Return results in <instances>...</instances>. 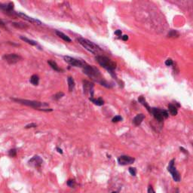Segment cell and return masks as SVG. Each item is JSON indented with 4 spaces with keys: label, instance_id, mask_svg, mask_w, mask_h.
Returning a JSON list of instances; mask_svg holds the SVG:
<instances>
[{
    "label": "cell",
    "instance_id": "obj_1",
    "mask_svg": "<svg viewBox=\"0 0 193 193\" xmlns=\"http://www.w3.org/2000/svg\"><path fill=\"white\" fill-rule=\"evenodd\" d=\"M82 70H83L84 73L87 75L88 77L91 78V79L94 80L95 82L100 83L103 86L109 88H112V85H110V83L107 82V81L104 80L103 76H101V73L99 71V70L94 67V66H90L85 63L84 67H82Z\"/></svg>",
    "mask_w": 193,
    "mask_h": 193
},
{
    "label": "cell",
    "instance_id": "obj_2",
    "mask_svg": "<svg viewBox=\"0 0 193 193\" xmlns=\"http://www.w3.org/2000/svg\"><path fill=\"white\" fill-rule=\"evenodd\" d=\"M11 100L14 101V102L17 103V104H22V105L26 106V107H32V108L35 109V110H40V111L51 112L53 110L52 109L48 108L49 107V105L48 104H46V103H42L35 101H29V100L19 99V98H11Z\"/></svg>",
    "mask_w": 193,
    "mask_h": 193
},
{
    "label": "cell",
    "instance_id": "obj_3",
    "mask_svg": "<svg viewBox=\"0 0 193 193\" xmlns=\"http://www.w3.org/2000/svg\"><path fill=\"white\" fill-rule=\"evenodd\" d=\"M95 60L98 61V63H99L101 67H103L104 69L108 70L113 77L116 79V74L114 73V70L116 69V63L114 61H113L109 57L103 55H97L95 57Z\"/></svg>",
    "mask_w": 193,
    "mask_h": 193
},
{
    "label": "cell",
    "instance_id": "obj_4",
    "mask_svg": "<svg viewBox=\"0 0 193 193\" xmlns=\"http://www.w3.org/2000/svg\"><path fill=\"white\" fill-rule=\"evenodd\" d=\"M77 42H79V43L83 47V48H85L87 51L92 53V54H96V55L102 51L101 48H100L97 44L91 42V41L88 40V39H85V38H82V37L78 38Z\"/></svg>",
    "mask_w": 193,
    "mask_h": 193
},
{
    "label": "cell",
    "instance_id": "obj_5",
    "mask_svg": "<svg viewBox=\"0 0 193 193\" xmlns=\"http://www.w3.org/2000/svg\"><path fill=\"white\" fill-rule=\"evenodd\" d=\"M151 114L154 116L155 119L159 122H162L164 119H167L169 116L167 111L159 108H151Z\"/></svg>",
    "mask_w": 193,
    "mask_h": 193
},
{
    "label": "cell",
    "instance_id": "obj_6",
    "mask_svg": "<svg viewBox=\"0 0 193 193\" xmlns=\"http://www.w3.org/2000/svg\"><path fill=\"white\" fill-rule=\"evenodd\" d=\"M174 163H175L174 158L171 159V160L170 161L168 166H167V171L170 173L172 178H173V179L175 181V182H180L181 180V176H180V174H179V171L176 170V167H175Z\"/></svg>",
    "mask_w": 193,
    "mask_h": 193
},
{
    "label": "cell",
    "instance_id": "obj_7",
    "mask_svg": "<svg viewBox=\"0 0 193 193\" xmlns=\"http://www.w3.org/2000/svg\"><path fill=\"white\" fill-rule=\"evenodd\" d=\"M14 2H10L8 3H0V10L5 14L9 16L16 15V12L14 11Z\"/></svg>",
    "mask_w": 193,
    "mask_h": 193
},
{
    "label": "cell",
    "instance_id": "obj_8",
    "mask_svg": "<svg viewBox=\"0 0 193 193\" xmlns=\"http://www.w3.org/2000/svg\"><path fill=\"white\" fill-rule=\"evenodd\" d=\"M63 60H65L66 63H67L69 65L75 67H83L85 64V62L82 61L80 60L74 58V57H70V56H63Z\"/></svg>",
    "mask_w": 193,
    "mask_h": 193
},
{
    "label": "cell",
    "instance_id": "obj_9",
    "mask_svg": "<svg viewBox=\"0 0 193 193\" xmlns=\"http://www.w3.org/2000/svg\"><path fill=\"white\" fill-rule=\"evenodd\" d=\"M2 59L5 60L8 64H15L22 60V57L17 54H5L2 57Z\"/></svg>",
    "mask_w": 193,
    "mask_h": 193
},
{
    "label": "cell",
    "instance_id": "obj_10",
    "mask_svg": "<svg viewBox=\"0 0 193 193\" xmlns=\"http://www.w3.org/2000/svg\"><path fill=\"white\" fill-rule=\"evenodd\" d=\"M42 164H43V160L39 155H34L32 158L28 161V164L36 169H40Z\"/></svg>",
    "mask_w": 193,
    "mask_h": 193
},
{
    "label": "cell",
    "instance_id": "obj_11",
    "mask_svg": "<svg viewBox=\"0 0 193 193\" xmlns=\"http://www.w3.org/2000/svg\"><path fill=\"white\" fill-rule=\"evenodd\" d=\"M135 161L134 158H132L128 155H121L118 158V163L120 165L125 166L128 164H132Z\"/></svg>",
    "mask_w": 193,
    "mask_h": 193
},
{
    "label": "cell",
    "instance_id": "obj_12",
    "mask_svg": "<svg viewBox=\"0 0 193 193\" xmlns=\"http://www.w3.org/2000/svg\"><path fill=\"white\" fill-rule=\"evenodd\" d=\"M16 15L18 16V17H20V18L23 19V20H26V21L29 22V23H35V24H37V25H42V22H41L39 20H38V19L29 17V16H27L26 14H23V13H22V12H16Z\"/></svg>",
    "mask_w": 193,
    "mask_h": 193
},
{
    "label": "cell",
    "instance_id": "obj_13",
    "mask_svg": "<svg viewBox=\"0 0 193 193\" xmlns=\"http://www.w3.org/2000/svg\"><path fill=\"white\" fill-rule=\"evenodd\" d=\"M94 84L90 82L89 81L83 80V91L85 94L91 93V97H94Z\"/></svg>",
    "mask_w": 193,
    "mask_h": 193
},
{
    "label": "cell",
    "instance_id": "obj_14",
    "mask_svg": "<svg viewBox=\"0 0 193 193\" xmlns=\"http://www.w3.org/2000/svg\"><path fill=\"white\" fill-rule=\"evenodd\" d=\"M144 119H145V116H144L143 113H140V114L137 115V116L134 118L132 122H133V124L135 126H139V125H141V123H142Z\"/></svg>",
    "mask_w": 193,
    "mask_h": 193
},
{
    "label": "cell",
    "instance_id": "obj_15",
    "mask_svg": "<svg viewBox=\"0 0 193 193\" xmlns=\"http://www.w3.org/2000/svg\"><path fill=\"white\" fill-rule=\"evenodd\" d=\"M20 39H21L22 41H23L24 42H26L27 44H29V45H33V46H35V47H38V48H39V49L42 50V48H41V46L39 45V44H38L37 42H36V41L32 40V39H28V38L25 37V36H20Z\"/></svg>",
    "mask_w": 193,
    "mask_h": 193
},
{
    "label": "cell",
    "instance_id": "obj_16",
    "mask_svg": "<svg viewBox=\"0 0 193 193\" xmlns=\"http://www.w3.org/2000/svg\"><path fill=\"white\" fill-rule=\"evenodd\" d=\"M138 101H139L140 104H142L143 107H145V108L146 109L147 111H148L149 113L151 114V107H149V105L148 104V103L146 102V99L144 98L143 96H140V97H139V98H138Z\"/></svg>",
    "mask_w": 193,
    "mask_h": 193
},
{
    "label": "cell",
    "instance_id": "obj_17",
    "mask_svg": "<svg viewBox=\"0 0 193 193\" xmlns=\"http://www.w3.org/2000/svg\"><path fill=\"white\" fill-rule=\"evenodd\" d=\"M48 63L49 64L50 67H51V68L53 69V70H54V71L56 72H63V70H62L61 68H60V67H58V65L57 64V63H56L54 60H48Z\"/></svg>",
    "mask_w": 193,
    "mask_h": 193
},
{
    "label": "cell",
    "instance_id": "obj_18",
    "mask_svg": "<svg viewBox=\"0 0 193 193\" xmlns=\"http://www.w3.org/2000/svg\"><path fill=\"white\" fill-rule=\"evenodd\" d=\"M55 33H56V35L58 36V37H60V39H63V41H65V42H72L71 39H70L68 36H67V35L64 34L63 33L60 32V31L55 30Z\"/></svg>",
    "mask_w": 193,
    "mask_h": 193
},
{
    "label": "cell",
    "instance_id": "obj_19",
    "mask_svg": "<svg viewBox=\"0 0 193 193\" xmlns=\"http://www.w3.org/2000/svg\"><path fill=\"white\" fill-rule=\"evenodd\" d=\"M89 100H90V101H91V102L93 103V104H95V105H97V106H99V107L103 106L104 104V100L101 98H98V99H95L94 97H91V98H89Z\"/></svg>",
    "mask_w": 193,
    "mask_h": 193
},
{
    "label": "cell",
    "instance_id": "obj_20",
    "mask_svg": "<svg viewBox=\"0 0 193 193\" xmlns=\"http://www.w3.org/2000/svg\"><path fill=\"white\" fill-rule=\"evenodd\" d=\"M29 82L32 85H35V86H37L39 83V77L38 75H33V76L30 77V79H29Z\"/></svg>",
    "mask_w": 193,
    "mask_h": 193
},
{
    "label": "cell",
    "instance_id": "obj_21",
    "mask_svg": "<svg viewBox=\"0 0 193 193\" xmlns=\"http://www.w3.org/2000/svg\"><path fill=\"white\" fill-rule=\"evenodd\" d=\"M67 82H68V88H69V91H73V89L75 88V81L73 79V77L71 76H69L68 79H67Z\"/></svg>",
    "mask_w": 193,
    "mask_h": 193
},
{
    "label": "cell",
    "instance_id": "obj_22",
    "mask_svg": "<svg viewBox=\"0 0 193 193\" xmlns=\"http://www.w3.org/2000/svg\"><path fill=\"white\" fill-rule=\"evenodd\" d=\"M168 110L170 112V115H172V116H176L177 115V108L173 104H168Z\"/></svg>",
    "mask_w": 193,
    "mask_h": 193
},
{
    "label": "cell",
    "instance_id": "obj_23",
    "mask_svg": "<svg viewBox=\"0 0 193 193\" xmlns=\"http://www.w3.org/2000/svg\"><path fill=\"white\" fill-rule=\"evenodd\" d=\"M179 33L176 30H174V29H171L167 34V37L169 38H177L179 37Z\"/></svg>",
    "mask_w": 193,
    "mask_h": 193
},
{
    "label": "cell",
    "instance_id": "obj_24",
    "mask_svg": "<svg viewBox=\"0 0 193 193\" xmlns=\"http://www.w3.org/2000/svg\"><path fill=\"white\" fill-rule=\"evenodd\" d=\"M11 24L13 26H14L15 28H18V29H26V28H28L27 25L23 23H12Z\"/></svg>",
    "mask_w": 193,
    "mask_h": 193
},
{
    "label": "cell",
    "instance_id": "obj_25",
    "mask_svg": "<svg viewBox=\"0 0 193 193\" xmlns=\"http://www.w3.org/2000/svg\"><path fill=\"white\" fill-rule=\"evenodd\" d=\"M67 184L70 188H75L76 185V182L74 179H68V181L67 182Z\"/></svg>",
    "mask_w": 193,
    "mask_h": 193
},
{
    "label": "cell",
    "instance_id": "obj_26",
    "mask_svg": "<svg viewBox=\"0 0 193 193\" xmlns=\"http://www.w3.org/2000/svg\"><path fill=\"white\" fill-rule=\"evenodd\" d=\"M64 96V93L63 92H58L56 94H54V96H53V99L55 100V101H58V100H60V98H62Z\"/></svg>",
    "mask_w": 193,
    "mask_h": 193
},
{
    "label": "cell",
    "instance_id": "obj_27",
    "mask_svg": "<svg viewBox=\"0 0 193 193\" xmlns=\"http://www.w3.org/2000/svg\"><path fill=\"white\" fill-rule=\"evenodd\" d=\"M8 155L11 158L16 157V155H17V149H11L8 151Z\"/></svg>",
    "mask_w": 193,
    "mask_h": 193
},
{
    "label": "cell",
    "instance_id": "obj_28",
    "mask_svg": "<svg viewBox=\"0 0 193 193\" xmlns=\"http://www.w3.org/2000/svg\"><path fill=\"white\" fill-rule=\"evenodd\" d=\"M122 120H123V118H122V116H115L113 119H112V122H113V123H117V122H122Z\"/></svg>",
    "mask_w": 193,
    "mask_h": 193
},
{
    "label": "cell",
    "instance_id": "obj_29",
    "mask_svg": "<svg viewBox=\"0 0 193 193\" xmlns=\"http://www.w3.org/2000/svg\"><path fill=\"white\" fill-rule=\"evenodd\" d=\"M128 171H129V173H130V174L131 175V176H135L137 175L136 167H129V169H128Z\"/></svg>",
    "mask_w": 193,
    "mask_h": 193
},
{
    "label": "cell",
    "instance_id": "obj_30",
    "mask_svg": "<svg viewBox=\"0 0 193 193\" xmlns=\"http://www.w3.org/2000/svg\"><path fill=\"white\" fill-rule=\"evenodd\" d=\"M36 127H37V125H36V123H30L26 125V126H25V128H26V129H29V128H36Z\"/></svg>",
    "mask_w": 193,
    "mask_h": 193
},
{
    "label": "cell",
    "instance_id": "obj_31",
    "mask_svg": "<svg viewBox=\"0 0 193 193\" xmlns=\"http://www.w3.org/2000/svg\"><path fill=\"white\" fill-rule=\"evenodd\" d=\"M173 60H172V59L170 58L167 59V60L165 61V65L167 66V67H170V66H172L173 65Z\"/></svg>",
    "mask_w": 193,
    "mask_h": 193
},
{
    "label": "cell",
    "instance_id": "obj_32",
    "mask_svg": "<svg viewBox=\"0 0 193 193\" xmlns=\"http://www.w3.org/2000/svg\"><path fill=\"white\" fill-rule=\"evenodd\" d=\"M147 193H155L154 188H153V187L152 185H149L148 189H147Z\"/></svg>",
    "mask_w": 193,
    "mask_h": 193
},
{
    "label": "cell",
    "instance_id": "obj_33",
    "mask_svg": "<svg viewBox=\"0 0 193 193\" xmlns=\"http://www.w3.org/2000/svg\"><path fill=\"white\" fill-rule=\"evenodd\" d=\"M115 35H116L117 36H122V31L120 29H117V30L115 32Z\"/></svg>",
    "mask_w": 193,
    "mask_h": 193
},
{
    "label": "cell",
    "instance_id": "obj_34",
    "mask_svg": "<svg viewBox=\"0 0 193 193\" xmlns=\"http://www.w3.org/2000/svg\"><path fill=\"white\" fill-rule=\"evenodd\" d=\"M0 26L3 28H6V26H5V23H4L2 20H0Z\"/></svg>",
    "mask_w": 193,
    "mask_h": 193
},
{
    "label": "cell",
    "instance_id": "obj_35",
    "mask_svg": "<svg viewBox=\"0 0 193 193\" xmlns=\"http://www.w3.org/2000/svg\"><path fill=\"white\" fill-rule=\"evenodd\" d=\"M56 150H57V152L60 153V154H63V150H62L61 149L59 148V147H57V148H56Z\"/></svg>",
    "mask_w": 193,
    "mask_h": 193
},
{
    "label": "cell",
    "instance_id": "obj_36",
    "mask_svg": "<svg viewBox=\"0 0 193 193\" xmlns=\"http://www.w3.org/2000/svg\"><path fill=\"white\" fill-rule=\"evenodd\" d=\"M122 39L123 41H127L128 39V36H127V35H125V36H122Z\"/></svg>",
    "mask_w": 193,
    "mask_h": 193
},
{
    "label": "cell",
    "instance_id": "obj_37",
    "mask_svg": "<svg viewBox=\"0 0 193 193\" xmlns=\"http://www.w3.org/2000/svg\"><path fill=\"white\" fill-rule=\"evenodd\" d=\"M179 149H180V150H182V152H184V153H187V152H185V151H186V150H185V149H183V148H182V147H179Z\"/></svg>",
    "mask_w": 193,
    "mask_h": 193
},
{
    "label": "cell",
    "instance_id": "obj_38",
    "mask_svg": "<svg viewBox=\"0 0 193 193\" xmlns=\"http://www.w3.org/2000/svg\"><path fill=\"white\" fill-rule=\"evenodd\" d=\"M179 188H176V190H175V193H179Z\"/></svg>",
    "mask_w": 193,
    "mask_h": 193
},
{
    "label": "cell",
    "instance_id": "obj_39",
    "mask_svg": "<svg viewBox=\"0 0 193 193\" xmlns=\"http://www.w3.org/2000/svg\"><path fill=\"white\" fill-rule=\"evenodd\" d=\"M111 193H118L117 191H113V192H111Z\"/></svg>",
    "mask_w": 193,
    "mask_h": 193
}]
</instances>
